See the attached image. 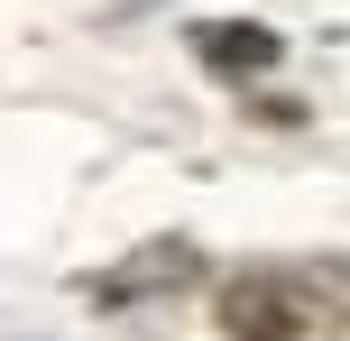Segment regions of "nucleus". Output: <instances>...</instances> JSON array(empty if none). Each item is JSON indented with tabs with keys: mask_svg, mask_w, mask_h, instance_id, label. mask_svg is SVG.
Instances as JSON below:
<instances>
[{
	"mask_svg": "<svg viewBox=\"0 0 350 341\" xmlns=\"http://www.w3.org/2000/svg\"><path fill=\"white\" fill-rule=\"evenodd\" d=\"M212 323L230 341H341V323H350L341 258H249L221 277Z\"/></svg>",
	"mask_w": 350,
	"mask_h": 341,
	"instance_id": "nucleus-1",
	"label": "nucleus"
},
{
	"mask_svg": "<svg viewBox=\"0 0 350 341\" xmlns=\"http://www.w3.org/2000/svg\"><path fill=\"white\" fill-rule=\"evenodd\" d=\"M203 277H212V258L193 249V240H139L120 268L83 277V305L102 314V323H166Z\"/></svg>",
	"mask_w": 350,
	"mask_h": 341,
	"instance_id": "nucleus-2",
	"label": "nucleus"
},
{
	"mask_svg": "<svg viewBox=\"0 0 350 341\" xmlns=\"http://www.w3.org/2000/svg\"><path fill=\"white\" fill-rule=\"evenodd\" d=\"M185 46H193V65L212 74V83H267L277 74V55H286V37L267 28V18H193L185 28Z\"/></svg>",
	"mask_w": 350,
	"mask_h": 341,
	"instance_id": "nucleus-3",
	"label": "nucleus"
},
{
	"mask_svg": "<svg viewBox=\"0 0 350 341\" xmlns=\"http://www.w3.org/2000/svg\"><path fill=\"white\" fill-rule=\"evenodd\" d=\"M129 10H139V0H129Z\"/></svg>",
	"mask_w": 350,
	"mask_h": 341,
	"instance_id": "nucleus-4",
	"label": "nucleus"
}]
</instances>
